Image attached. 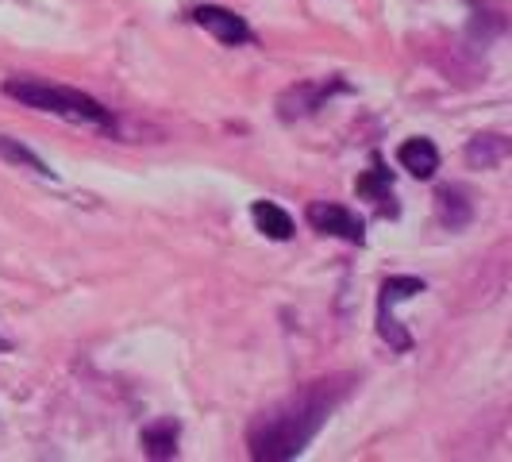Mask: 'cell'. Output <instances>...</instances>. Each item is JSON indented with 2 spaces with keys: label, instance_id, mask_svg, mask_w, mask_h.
<instances>
[{
  "label": "cell",
  "instance_id": "cell-2",
  "mask_svg": "<svg viewBox=\"0 0 512 462\" xmlns=\"http://www.w3.org/2000/svg\"><path fill=\"white\" fill-rule=\"evenodd\" d=\"M4 97L20 101L24 108H39V112H51L62 116L70 124H93V128H112V112L101 101L85 97L81 89H66V85H51V81H39V77H4Z\"/></svg>",
  "mask_w": 512,
  "mask_h": 462
},
{
  "label": "cell",
  "instance_id": "cell-13",
  "mask_svg": "<svg viewBox=\"0 0 512 462\" xmlns=\"http://www.w3.org/2000/svg\"><path fill=\"white\" fill-rule=\"evenodd\" d=\"M324 97H328V85H297V89H289V97H285V101H297V108H289V112H285V120L305 116V112H312V108H320Z\"/></svg>",
  "mask_w": 512,
  "mask_h": 462
},
{
  "label": "cell",
  "instance_id": "cell-3",
  "mask_svg": "<svg viewBox=\"0 0 512 462\" xmlns=\"http://www.w3.org/2000/svg\"><path fill=\"white\" fill-rule=\"evenodd\" d=\"M424 289H428V285H424V278H412V274H393V278H385L382 293H378V335H382L393 351H401V355L412 347V335L401 332V324L393 320V305L412 301V297H416V293H424Z\"/></svg>",
  "mask_w": 512,
  "mask_h": 462
},
{
  "label": "cell",
  "instance_id": "cell-10",
  "mask_svg": "<svg viewBox=\"0 0 512 462\" xmlns=\"http://www.w3.org/2000/svg\"><path fill=\"white\" fill-rule=\"evenodd\" d=\"M436 208H439V220H443L451 231L466 228L470 216H474V205L466 201V193H462L459 185H443V189L436 193Z\"/></svg>",
  "mask_w": 512,
  "mask_h": 462
},
{
  "label": "cell",
  "instance_id": "cell-12",
  "mask_svg": "<svg viewBox=\"0 0 512 462\" xmlns=\"http://www.w3.org/2000/svg\"><path fill=\"white\" fill-rule=\"evenodd\" d=\"M0 158L12 162V166H27V170L39 174V178H54V170L39 158V154L27 151L24 143H16V139H8V135H0Z\"/></svg>",
  "mask_w": 512,
  "mask_h": 462
},
{
  "label": "cell",
  "instance_id": "cell-7",
  "mask_svg": "<svg viewBox=\"0 0 512 462\" xmlns=\"http://www.w3.org/2000/svg\"><path fill=\"white\" fill-rule=\"evenodd\" d=\"M178 436H181L178 420H174V416H162V420H154V424L143 428L139 443H143V451H147L151 459H174V455H178Z\"/></svg>",
  "mask_w": 512,
  "mask_h": 462
},
{
  "label": "cell",
  "instance_id": "cell-5",
  "mask_svg": "<svg viewBox=\"0 0 512 462\" xmlns=\"http://www.w3.org/2000/svg\"><path fill=\"white\" fill-rule=\"evenodd\" d=\"M193 24L205 27L208 35H216L224 47H243V43L255 39L251 27H247V20L235 16L231 8H220V4H201V8L193 12Z\"/></svg>",
  "mask_w": 512,
  "mask_h": 462
},
{
  "label": "cell",
  "instance_id": "cell-6",
  "mask_svg": "<svg viewBox=\"0 0 512 462\" xmlns=\"http://www.w3.org/2000/svg\"><path fill=\"white\" fill-rule=\"evenodd\" d=\"M397 162H401V170H409L412 178L428 181V178H436V170H439V151L432 139L416 135V139H405V143L397 147Z\"/></svg>",
  "mask_w": 512,
  "mask_h": 462
},
{
  "label": "cell",
  "instance_id": "cell-1",
  "mask_svg": "<svg viewBox=\"0 0 512 462\" xmlns=\"http://www.w3.org/2000/svg\"><path fill=\"white\" fill-rule=\"evenodd\" d=\"M347 389H351V378H320V382H308L305 389L289 393L278 405H270L247 432L251 455L262 462H285L305 455V447L328 424V416L339 409Z\"/></svg>",
  "mask_w": 512,
  "mask_h": 462
},
{
  "label": "cell",
  "instance_id": "cell-11",
  "mask_svg": "<svg viewBox=\"0 0 512 462\" xmlns=\"http://www.w3.org/2000/svg\"><path fill=\"white\" fill-rule=\"evenodd\" d=\"M355 189H359V197H370V201H378L382 205V212H397V205H393V178H389V170H385L382 162H374V170L370 174H362L359 181H355Z\"/></svg>",
  "mask_w": 512,
  "mask_h": 462
},
{
  "label": "cell",
  "instance_id": "cell-4",
  "mask_svg": "<svg viewBox=\"0 0 512 462\" xmlns=\"http://www.w3.org/2000/svg\"><path fill=\"white\" fill-rule=\"evenodd\" d=\"M308 224L320 231V235H332V239L355 243V247L366 243V224H362L351 208L332 205V201H312L308 205Z\"/></svg>",
  "mask_w": 512,
  "mask_h": 462
},
{
  "label": "cell",
  "instance_id": "cell-9",
  "mask_svg": "<svg viewBox=\"0 0 512 462\" xmlns=\"http://www.w3.org/2000/svg\"><path fill=\"white\" fill-rule=\"evenodd\" d=\"M251 216H255L258 231L266 235V239H274V243H285V239H293V216L278 208L274 201H255L251 205Z\"/></svg>",
  "mask_w": 512,
  "mask_h": 462
},
{
  "label": "cell",
  "instance_id": "cell-8",
  "mask_svg": "<svg viewBox=\"0 0 512 462\" xmlns=\"http://www.w3.org/2000/svg\"><path fill=\"white\" fill-rule=\"evenodd\" d=\"M509 158V139L505 135H474L470 143H466V162L474 166V170H493V166H501Z\"/></svg>",
  "mask_w": 512,
  "mask_h": 462
}]
</instances>
